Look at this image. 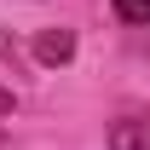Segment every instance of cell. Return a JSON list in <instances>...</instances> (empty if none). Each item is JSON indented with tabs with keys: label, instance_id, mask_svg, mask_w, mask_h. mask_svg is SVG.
<instances>
[{
	"label": "cell",
	"instance_id": "3",
	"mask_svg": "<svg viewBox=\"0 0 150 150\" xmlns=\"http://www.w3.org/2000/svg\"><path fill=\"white\" fill-rule=\"evenodd\" d=\"M115 18L121 23H150V0H115Z\"/></svg>",
	"mask_w": 150,
	"mask_h": 150
},
{
	"label": "cell",
	"instance_id": "2",
	"mask_svg": "<svg viewBox=\"0 0 150 150\" xmlns=\"http://www.w3.org/2000/svg\"><path fill=\"white\" fill-rule=\"evenodd\" d=\"M110 150H150V121H115Z\"/></svg>",
	"mask_w": 150,
	"mask_h": 150
},
{
	"label": "cell",
	"instance_id": "1",
	"mask_svg": "<svg viewBox=\"0 0 150 150\" xmlns=\"http://www.w3.org/2000/svg\"><path fill=\"white\" fill-rule=\"evenodd\" d=\"M35 58H40V64H69V58H75V35H69V29H46V35L35 40Z\"/></svg>",
	"mask_w": 150,
	"mask_h": 150
}]
</instances>
